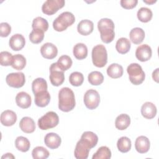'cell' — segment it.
<instances>
[{
	"mask_svg": "<svg viewBox=\"0 0 159 159\" xmlns=\"http://www.w3.org/2000/svg\"><path fill=\"white\" fill-rule=\"evenodd\" d=\"M145 3H146V4H154V3H155L156 2H157V0H143V1Z\"/></svg>",
	"mask_w": 159,
	"mask_h": 159,
	"instance_id": "cell-46",
	"label": "cell"
},
{
	"mask_svg": "<svg viewBox=\"0 0 159 159\" xmlns=\"http://www.w3.org/2000/svg\"><path fill=\"white\" fill-rule=\"evenodd\" d=\"M19 127L25 133L30 134L35 130V123L30 117H24L19 122Z\"/></svg>",
	"mask_w": 159,
	"mask_h": 159,
	"instance_id": "cell-21",
	"label": "cell"
},
{
	"mask_svg": "<svg viewBox=\"0 0 159 159\" xmlns=\"http://www.w3.org/2000/svg\"><path fill=\"white\" fill-rule=\"evenodd\" d=\"M150 147V142L149 139L143 135L138 137L135 142V148L136 150L140 153H147Z\"/></svg>",
	"mask_w": 159,
	"mask_h": 159,
	"instance_id": "cell-17",
	"label": "cell"
},
{
	"mask_svg": "<svg viewBox=\"0 0 159 159\" xmlns=\"http://www.w3.org/2000/svg\"><path fill=\"white\" fill-rule=\"evenodd\" d=\"M49 152L42 146L35 147L32 152V155L34 159H46L49 157Z\"/></svg>",
	"mask_w": 159,
	"mask_h": 159,
	"instance_id": "cell-38",
	"label": "cell"
},
{
	"mask_svg": "<svg viewBox=\"0 0 159 159\" xmlns=\"http://www.w3.org/2000/svg\"><path fill=\"white\" fill-rule=\"evenodd\" d=\"M88 80L91 84L94 86H98L103 83L104 76L101 72L94 71L91 72L88 75Z\"/></svg>",
	"mask_w": 159,
	"mask_h": 159,
	"instance_id": "cell-33",
	"label": "cell"
},
{
	"mask_svg": "<svg viewBox=\"0 0 159 159\" xmlns=\"http://www.w3.org/2000/svg\"><path fill=\"white\" fill-rule=\"evenodd\" d=\"M47 83L46 80L42 78H37L32 81V89L34 94L40 91L47 90Z\"/></svg>",
	"mask_w": 159,
	"mask_h": 159,
	"instance_id": "cell-29",
	"label": "cell"
},
{
	"mask_svg": "<svg viewBox=\"0 0 159 159\" xmlns=\"http://www.w3.org/2000/svg\"><path fill=\"white\" fill-rule=\"evenodd\" d=\"M137 16L138 19L140 22H148L152 19L153 13L150 9L145 7H142L140 8L137 11Z\"/></svg>",
	"mask_w": 159,
	"mask_h": 159,
	"instance_id": "cell-31",
	"label": "cell"
},
{
	"mask_svg": "<svg viewBox=\"0 0 159 159\" xmlns=\"http://www.w3.org/2000/svg\"><path fill=\"white\" fill-rule=\"evenodd\" d=\"M42 56L46 59H53L57 57L58 53L57 47L52 43L47 42L40 48Z\"/></svg>",
	"mask_w": 159,
	"mask_h": 159,
	"instance_id": "cell-12",
	"label": "cell"
},
{
	"mask_svg": "<svg viewBox=\"0 0 159 159\" xmlns=\"http://www.w3.org/2000/svg\"><path fill=\"white\" fill-rule=\"evenodd\" d=\"M114 24L111 19L102 18L98 22V29L100 32L101 40L105 43H109L115 37Z\"/></svg>",
	"mask_w": 159,
	"mask_h": 159,
	"instance_id": "cell-2",
	"label": "cell"
},
{
	"mask_svg": "<svg viewBox=\"0 0 159 159\" xmlns=\"http://www.w3.org/2000/svg\"><path fill=\"white\" fill-rule=\"evenodd\" d=\"M50 80L53 86H59L65 81L64 71L57 65V62L53 63L50 66Z\"/></svg>",
	"mask_w": 159,
	"mask_h": 159,
	"instance_id": "cell-7",
	"label": "cell"
},
{
	"mask_svg": "<svg viewBox=\"0 0 159 159\" xmlns=\"http://www.w3.org/2000/svg\"><path fill=\"white\" fill-rule=\"evenodd\" d=\"M13 56L7 51H2L0 53V64L2 66H10L12 63Z\"/></svg>",
	"mask_w": 159,
	"mask_h": 159,
	"instance_id": "cell-41",
	"label": "cell"
},
{
	"mask_svg": "<svg viewBox=\"0 0 159 159\" xmlns=\"http://www.w3.org/2000/svg\"><path fill=\"white\" fill-rule=\"evenodd\" d=\"M72 60L68 55H63L58 59L57 64L58 66L63 71L68 70L72 65Z\"/></svg>",
	"mask_w": 159,
	"mask_h": 159,
	"instance_id": "cell-37",
	"label": "cell"
},
{
	"mask_svg": "<svg viewBox=\"0 0 159 159\" xmlns=\"http://www.w3.org/2000/svg\"><path fill=\"white\" fill-rule=\"evenodd\" d=\"M130 42L125 37H121L119 39L116 44V49L120 54H125L127 53L130 50Z\"/></svg>",
	"mask_w": 159,
	"mask_h": 159,
	"instance_id": "cell-28",
	"label": "cell"
},
{
	"mask_svg": "<svg viewBox=\"0 0 159 159\" xmlns=\"http://www.w3.org/2000/svg\"><path fill=\"white\" fill-rule=\"evenodd\" d=\"M15 146L18 150L22 152H26L30 148V143L27 138L23 136H19L15 140Z\"/></svg>",
	"mask_w": 159,
	"mask_h": 159,
	"instance_id": "cell-30",
	"label": "cell"
},
{
	"mask_svg": "<svg viewBox=\"0 0 159 159\" xmlns=\"http://www.w3.org/2000/svg\"><path fill=\"white\" fill-rule=\"evenodd\" d=\"M9 44L12 50L14 51H19L24 47L25 40L22 34H16L10 38Z\"/></svg>",
	"mask_w": 159,
	"mask_h": 159,
	"instance_id": "cell-14",
	"label": "cell"
},
{
	"mask_svg": "<svg viewBox=\"0 0 159 159\" xmlns=\"http://www.w3.org/2000/svg\"><path fill=\"white\" fill-rule=\"evenodd\" d=\"M44 38V32L40 29H33L29 34V40L33 43H39Z\"/></svg>",
	"mask_w": 159,
	"mask_h": 159,
	"instance_id": "cell-40",
	"label": "cell"
},
{
	"mask_svg": "<svg viewBox=\"0 0 159 159\" xmlns=\"http://www.w3.org/2000/svg\"><path fill=\"white\" fill-rule=\"evenodd\" d=\"M158 70L159 68H158L152 73V78L157 83H158Z\"/></svg>",
	"mask_w": 159,
	"mask_h": 159,
	"instance_id": "cell-44",
	"label": "cell"
},
{
	"mask_svg": "<svg viewBox=\"0 0 159 159\" xmlns=\"http://www.w3.org/2000/svg\"><path fill=\"white\" fill-rule=\"evenodd\" d=\"M99 102L100 96L96 90L91 89L86 91L84 95V103L88 109L91 110L96 109Z\"/></svg>",
	"mask_w": 159,
	"mask_h": 159,
	"instance_id": "cell-8",
	"label": "cell"
},
{
	"mask_svg": "<svg viewBox=\"0 0 159 159\" xmlns=\"http://www.w3.org/2000/svg\"><path fill=\"white\" fill-rule=\"evenodd\" d=\"M75 21V16L70 12L66 11L61 13L53 22V27L57 32L65 30Z\"/></svg>",
	"mask_w": 159,
	"mask_h": 159,
	"instance_id": "cell-3",
	"label": "cell"
},
{
	"mask_svg": "<svg viewBox=\"0 0 159 159\" xmlns=\"http://www.w3.org/2000/svg\"><path fill=\"white\" fill-rule=\"evenodd\" d=\"M127 72L129 75L130 81L134 85L142 84L145 78V72L142 66L137 63L130 64L127 68Z\"/></svg>",
	"mask_w": 159,
	"mask_h": 159,
	"instance_id": "cell-5",
	"label": "cell"
},
{
	"mask_svg": "<svg viewBox=\"0 0 159 159\" xmlns=\"http://www.w3.org/2000/svg\"><path fill=\"white\" fill-rule=\"evenodd\" d=\"M90 148L81 140H80L75 147L74 155L77 159H86L88 157Z\"/></svg>",
	"mask_w": 159,
	"mask_h": 159,
	"instance_id": "cell-13",
	"label": "cell"
},
{
	"mask_svg": "<svg viewBox=\"0 0 159 159\" xmlns=\"http://www.w3.org/2000/svg\"><path fill=\"white\" fill-rule=\"evenodd\" d=\"M152 55L151 47L147 44H143L139 46L135 51V57L140 61H147L149 60Z\"/></svg>",
	"mask_w": 159,
	"mask_h": 159,
	"instance_id": "cell-11",
	"label": "cell"
},
{
	"mask_svg": "<svg viewBox=\"0 0 159 159\" xmlns=\"http://www.w3.org/2000/svg\"><path fill=\"white\" fill-rule=\"evenodd\" d=\"M35 96V104L40 107H44L47 106L50 101V94L47 90L40 91Z\"/></svg>",
	"mask_w": 159,
	"mask_h": 159,
	"instance_id": "cell-22",
	"label": "cell"
},
{
	"mask_svg": "<svg viewBox=\"0 0 159 159\" xmlns=\"http://www.w3.org/2000/svg\"><path fill=\"white\" fill-rule=\"evenodd\" d=\"M111 157V151L106 146L99 147L93 155V159H109Z\"/></svg>",
	"mask_w": 159,
	"mask_h": 159,
	"instance_id": "cell-35",
	"label": "cell"
},
{
	"mask_svg": "<svg viewBox=\"0 0 159 159\" xmlns=\"http://www.w3.org/2000/svg\"><path fill=\"white\" fill-rule=\"evenodd\" d=\"M16 102L19 107L22 109L29 108L32 103L31 96L24 91L19 92L16 96Z\"/></svg>",
	"mask_w": 159,
	"mask_h": 159,
	"instance_id": "cell-19",
	"label": "cell"
},
{
	"mask_svg": "<svg viewBox=\"0 0 159 159\" xmlns=\"http://www.w3.org/2000/svg\"><path fill=\"white\" fill-rule=\"evenodd\" d=\"M123 68L118 63H112L107 68V75L114 79L120 78L123 75Z\"/></svg>",
	"mask_w": 159,
	"mask_h": 159,
	"instance_id": "cell-27",
	"label": "cell"
},
{
	"mask_svg": "<svg viewBox=\"0 0 159 159\" xmlns=\"http://www.w3.org/2000/svg\"><path fill=\"white\" fill-rule=\"evenodd\" d=\"M91 57L94 66L98 68L104 67L107 62V53L106 47L101 44L94 46L92 50Z\"/></svg>",
	"mask_w": 159,
	"mask_h": 159,
	"instance_id": "cell-4",
	"label": "cell"
},
{
	"mask_svg": "<svg viewBox=\"0 0 159 159\" xmlns=\"http://www.w3.org/2000/svg\"><path fill=\"white\" fill-rule=\"evenodd\" d=\"M80 140L86 143L90 149H91L97 145L98 142V137L93 132L86 131L83 132Z\"/></svg>",
	"mask_w": 159,
	"mask_h": 159,
	"instance_id": "cell-23",
	"label": "cell"
},
{
	"mask_svg": "<svg viewBox=\"0 0 159 159\" xmlns=\"http://www.w3.org/2000/svg\"><path fill=\"white\" fill-rule=\"evenodd\" d=\"M130 124V117L127 114H121L119 115L115 120L116 127L120 130L126 129Z\"/></svg>",
	"mask_w": 159,
	"mask_h": 159,
	"instance_id": "cell-25",
	"label": "cell"
},
{
	"mask_svg": "<svg viewBox=\"0 0 159 159\" xmlns=\"http://www.w3.org/2000/svg\"><path fill=\"white\" fill-rule=\"evenodd\" d=\"M6 81L11 87L20 88L22 87L25 83V75L22 72L9 73L6 76Z\"/></svg>",
	"mask_w": 159,
	"mask_h": 159,
	"instance_id": "cell-10",
	"label": "cell"
},
{
	"mask_svg": "<svg viewBox=\"0 0 159 159\" xmlns=\"http://www.w3.org/2000/svg\"><path fill=\"white\" fill-rule=\"evenodd\" d=\"M58 122L59 117L57 114L49 111L38 120V126L41 130H48L56 127Z\"/></svg>",
	"mask_w": 159,
	"mask_h": 159,
	"instance_id": "cell-6",
	"label": "cell"
},
{
	"mask_svg": "<svg viewBox=\"0 0 159 159\" xmlns=\"http://www.w3.org/2000/svg\"><path fill=\"white\" fill-rule=\"evenodd\" d=\"M94 29L93 22L88 19L81 20L77 26L78 33L82 35H88L91 34Z\"/></svg>",
	"mask_w": 159,
	"mask_h": 159,
	"instance_id": "cell-20",
	"label": "cell"
},
{
	"mask_svg": "<svg viewBox=\"0 0 159 159\" xmlns=\"http://www.w3.org/2000/svg\"><path fill=\"white\" fill-rule=\"evenodd\" d=\"M84 81L83 75L79 71H75L70 74L69 77V81L73 86H81Z\"/></svg>",
	"mask_w": 159,
	"mask_h": 159,
	"instance_id": "cell-39",
	"label": "cell"
},
{
	"mask_svg": "<svg viewBox=\"0 0 159 159\" xmlns=\"http://www.w3.org/2000/svg\"><path fill=\"white\" fill-rule=\"evenodd\" d=\"M11 32V27L7 22H1L0 24V35L2 37H7Z\"/></svg>",
	"mask_w": 159,
	"mask_h": 159,
	"instance_id": "cell-42",
	"label": "cell"
},
{
	"mask_svg": "<svg viewBox=\"0 0 159 159\" xmlns=\"http://www.w3.org/2000/svg\"><path fill=\"white\" fill-rule=\"evenodd\" d=\"M129 37L131 42L134 44L141 43L145 38V32L140 27H135L132 29L130 33Z\"/></svg>",
	"mask_w": 159,
	"mask_h": 159,
	"instance_id": "cell-24",
	"label": "cell"
},
{
	"mask_svg": "<svg viewBox=\"0 0 159 159\" xmlns=\"http://www.w3.org/2000/svg\"><path fill=\"white\" fill-rule=\"evenodd\" d=\"M15 157L11 153H7L1 157V158H14Z\"/></svg>",
	"mask_w": 159,
	"mask_h": 159,
	"instance_id": "cell-45",
	"label": "cell"
},
{
	"mask_svg": "<svg viewBox=\"0 0 159 159\" xmlns=\"http://www.w3.org/2000/svg\"><path fill=\"white\" fill-rule=\"evenodd\" d=\"M32 27L33 29H40L46 32L48 29V23L45 19L42 17H37L34 19Z\"/></svg>",
	"mask_w": 159,
	"mask_h": 159,
	"instance_id": "cell-36",
	"label": "cell"
},
{
	"mask_svg": "<svg viewBox=\"0 0 159 159\" xmlns=\"http://www.w3.org/2000/svg\"><path fill=\"white\" fill-rule=\"evenodd\" d=\"M73 53L75 57L78 60H83L88 55V48L83 43H76L73 49Z\"/></svg>",
	"mask_w": 159,
	"mask_h": 159,
	"instance_id": "cell-26",
	"label": "cell"
},
{
	"mask_svg": "<svg viewBox=\"0 0 159 159\" xmlns=\"http://www.w3.org/2000/svg\"><path fill=\"white\" fill-rule=\"evenodd\" d=\"M26 65V59L21 54H16L13 56L12 67L17 70H22Z\"/></svg>",
	"mask_w": 159,
	"mask_h": 159,
	"instance_id": "cell-34",
	"label": "cell"
},
{
	"mask_svg": "<svg viewBox=\"0 0 159 159\" xmlns=\"http://www.w3.org/2000/svg\"><path fill=\"white\" fill-rule=\"evenodd\" d=\"M45 144L50 149H55L60 147L61 143V137L56 133H48L44 138Z\"/></svg>",
	"mask_w": 159,
	"mask_h": 159,
	"instance_id": "cell-15",
	"label": "cell"
},
{
	"mask_svg": "<svg viewBox=\"0 0 159 159\" xmlns=\"http://www.w3.org/2000/svg\"><path fill=\"white\" fill-rule=\"evenodd\" d=\"M75 97L70 88H62L58 92V108L63 112L71 111L75 107Z\"/></svg>",
	"mask_w": 159,
	"mask_h": 159,
	"instance_id": "cell-1",
	"label": "cell"
},
{
	"mask_svg": "<svg viewBox=\"0 0 159 159\" xmlns=\"http://www.w3.org/2000/svg\"><path fill=\"white\" fill-rule=\"evenodd\" d=\"M0 119L3 125L7 127L12 126L17 121V115L11 110H6L1 113Z\"/></svg>",
	"mask_w": 159,
	"mask_h": 159,
	"instance_id": "cell-16",
	"label": "cell"
},
{
	"mask_svg": "<svg viewBox=\"0 0 159 159\" xmlns=\"http://www.w3.org/2000/svg\"><path fill=\"white\" fill-rule=\"evenodd\" d=\"M157 112V110L155 105L151 102H146L141 107V114L143 117L147 119L154 118Z\"/></svg>",
	"mask_w": 159,
	"mask_h": 159,
	"instance_id": "cell-18",
	"label": "cell"
},
{
	"mask_svg": "<svg viewBox=\"0 0 159 159\" xmlns=\"http://www.w3.org/2000/svg\"><path fill=\"white\" fill-rule=\"evenodd\" d=\"M131 140L127 137H121L117 142V147L118 150L122 153H127L131 148Z\"/></svg>",
	"mask_w": 159,
	"mask_h": 159,
	"instance_id": "cell-32",
	"label": "cell"
},
{
	"mask_svg": "<svg viewBox=\"0 0 159 159\" xmlns=\"http://www.w3.org/2000/svg\"><path fill=\"white\" fill-rule=\"evenodd\" d=\"M137 3V0H121L120 1V6L126 9H130L135 7Z\"/></svg>",
	"mask_w": 159,
	"mask_h": 159,
	"instance_id": "cell-43",
	"label": "cell"
},
{
	"mask_svg": "<svg viewBox=\"0 0 159 159\" xmlns=\"http://www.w3.org/2000/svg\"><path fill=\"white\" fill-rule=\"evenodd\" d=\"M65 4V1L63 0H47L43 2L42 6V12L48 16L53 15L62 8Z\"/></svg>",
	"mask_w": 159,
	"mask_h": 159,
	"instance_id": "cell-9",
	"label": "cell"
}]
</instances>
